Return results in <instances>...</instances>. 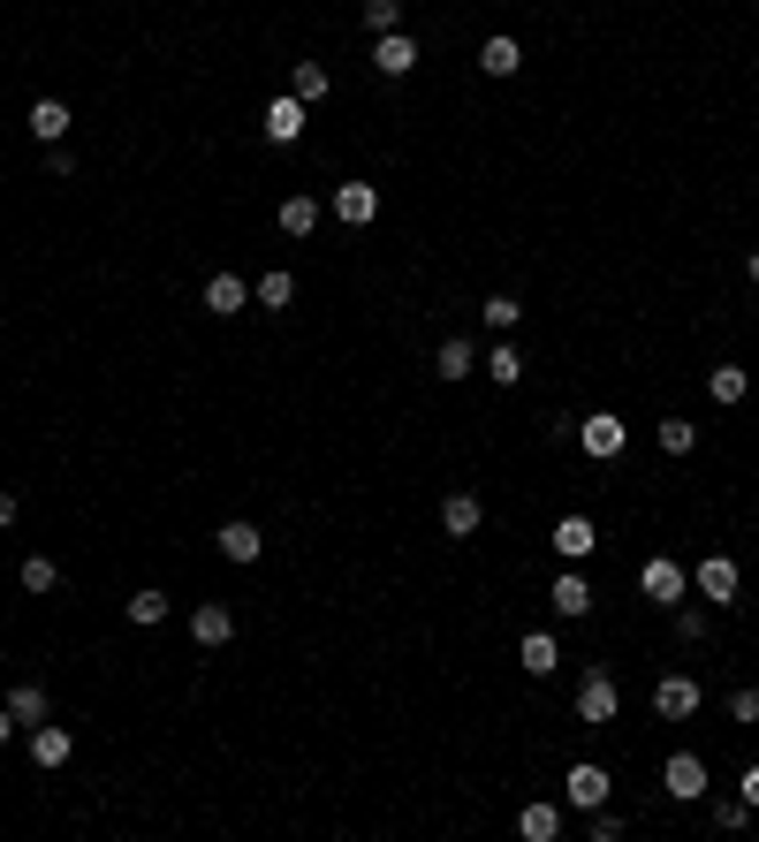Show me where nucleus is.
Masks as SVG:
<instances>
[{"instance_id": "obj_35", "label": "nucleus", "mask_w": 759, "mask_h": 842, "mask_svg": "<svg viewBox=\"0 0 759 842\" xmlns=\"http://www.w3.org/2000/svg\"><path fill=\"white\" fill-rule=\"evenodd\" d=\"M585 835H592V842H623V812H615V804H592Z\"/></svg>"}, {"instance_id": "obj_15", "label": "nucleus", "mask_w": 759, "mask_h": 842, "mask_svg": "<svg viewBox=\"0 0 759 842\" xmlns=\"http://www.w3.org/2000/svg\"><path fill=\"white\" fill-rule=\"evenodd\" d=\"M433 373H441V379H471V373H479V341L448 335V341H441V357H433Z\"/></svg>"}, {"instance_id": "obj_37", "label": "nucleus", "mask_w": 759, "mask_h": 842, "mask_svg": "<svg viewBox=\"0 0 759 842\" xmlns=\"http://www.w3.org/2000/svg\"><path fill=\"white\" fill-rule=\"evenodd\" d=\"M745 820H752V804H745V798H721L714 804V828H745Z\"/></svg>"}, {"instance_id": "obj_3", "label": "nucleus", "mask_w": 759, "mask_h": 842, "mask_svg": "<svg viewBox=\"0 0 759 842\" xmlns=\"http://www.w3.org/2000/svg\"><path fill=\"white\" fill-rule=\"evenodd\" d=\"M578 448H585L592 464H615V456H623V418H615V410H592V418H578Z\"/></svg>"}, {"instance_id": "obj_42", "label": "nucleus", "mask_w": 759, "mask_h": 842, "mask_svg": "<svg viewBox=\"0 0 759 842\" xmlns=\"http://www.w3.org/2000/svg\"><path fill=\"white\" fill-rule=\"evenodd\" d=\"M745 281H752V289H759V251H752V258H745Z\"/></svg>"}, {"instance_id": "obj_40", "label": "nucleus", "mask_w": 759, "mask_h": 842, "mask_svg": "<svg viewBox=\"0 0 759 842\" xmlns=\"http://www.w3.org/2000/svg\"><path fill=\"white\" fill-rule=\"evenodd\" d=\"M16 508H23V502H16V494H8V486H0V532H8V524H16Z\"/></svg>"}, {"instance_id": "obj_32", "label": "nucleus", "mask_w": 759, "mask_h": 842, "mask_svg": "<svg viewBox=\"0 0 759 842\" xmlns=\"http://www.w3.org/2000/svg\"><path fill=\"white\" fill-rule=\"evenodd\" d=\"M699 448V425L691 418H661V456H691Z\"/></svg>"}, {"instance_id": "obj_10", "label": "nucleus", "mask_w": 759, "mask_h": 842, "mask_svg": "<svg viewBox=\"0 0 759 842\" xmlns=\"http://www.w3.org/2000/svg\"><path fill=\"white\" fill-rule=\"evenodd\" d=\"M373 69H379V77H411V69H418V39H411V31L373 39Z\"/></svg>"}, {"instance_id": "obj_21", "label": "nucleus", "mask_w": 759, "mask_h": 842, "mask_svg": "<svg viewBox=\"0 0 759 842\" xmlns=\"http://www.w3.org/2000/svg\"><path fill=\"white\" fill-rule=\"evenodd\" d=\"M327 91H335V77H327L319 61H296V69H289V99H304V107H319Z\"/></svg>"}, {"instance_id": "obj_14", "label": "nucleus", "mask_w": 759, "mask_h": 842, "mask_svg": "<svg viewBox=\"0 0 759 842\" xmlns=\"http://www.w3.org/2000/svg\"><path fill=\"white\" fill-rule=\"evenodd\" d=\"M296 137H304V99L282 91V99L266 107V145H296Z\"/></svg>"}, {"instance_id": "obj_1", "label": "nucleus", "mask_w": 759, "mask_h": 842, "mask_svg": "<svg viewBox=\"0 0 759 842\" xmlns=\"http://www.w3.org/2000/svg\"><path fill=\"white\" fill-rule=\"evenodd\" d=\"M615 714H623L615 668H585V683H578V721H585V729H608Z\"/></svg>"}, {"instance_id": "obj_26", "label": "nucleus", "mask_w": 759, "mask_h": 842, "mask_svg": "<svg viewBox=\"0 0 759 842\" xmlns=\"http://www.w3.org/2000/svg\"><path fill=\"white\" fill-rule=\"evenodd\" d=\"M554 547H562V562H585L592 554V516H562V524H554Z\"/></svg>"}, {"instance_id": "obj_20", "label": "nucleus", "mask_w": 759, "mask_h": 842, "mask_svg": "<svg viewBox=\"0 0 759 842\" xmlns=\"http://www.w3.org/2000/svg\"><path fill=\"white\" fill-rule=\"evenodd\" d=\"M516 835L524 842H554L562 835V804H524V812H516Z\"/></svg>"}, {"instance_id": "obj_31", "label": "nucleus", "mask_w": 759, "mask_h": 842, "mask_svg": "<svg viewBox=\"0 0 759 842\" xmlns=\"http://www.w3.org/2000/svg\"><path fill=\"white\" fill-rule=\"evenodd\" d=\"M479 319H486V335H509V327L524 319V304H516V296H486V304H479Z\"/></svg>"}, {"instance_id": "obj_25", "label": "nucleus", "mask_w": 759, "mask_h": 842, "mask_svg": "<svg viewBox=\"0 0 759 842\" xmlns=\"http://www.w3.org/2000/svg\"><path fill=\"white\" fill-rule=\"evenodd\" d=\"M69 752H77V736H69V729H31V759H39V766H69Z\"/></svg>"}, {"instance_id": "obj_9", "label": "nucleus", "mask_w": 759, "mask_h": 842, "mask_svg": "<svg viewBox=\"0 0 759 842\" xmlns=\"http://www.w3.org/2000/svg\"><path fill=\"white\" fill-rule=\"evenodd\" d=\"M335 220H342V228H373V220H379V190H373V182H342V190H335Z\"/></svg>"}, {"instance_id": "obj_33", "label": "nucleus", "mask_w": 759, "mask_h": 842, "mask_svg": "<svg viewBox=\"0 0 759 842\" xmlns=\"http://www.w3.org/2000/svg\"><path fill=\"white\" fill-rule=\"evenodd\" d=\"M365 31H373V39L403 31V0H365Z\"/></svg>"}, {"instance_id": "obj_41", "label": "nucleus", "mask_w": 759, "mask_h": 842, "mask_svg": "<svg viewBox=\"0 0 759 842\" xmlns=\"http://www.w3.org/2000/svg\"><path fill=\"white\" fill-rule=\"evenodd\" d=\"M8 736H16V714H8V706H0V744H8Z\"/></svg>"}, {"instance_id": "obj_4", "label": "nucleus", "mask_w": 759, "mask_h": 842, "mask_svg": "<svg viewBox=\"0 0 759 842\" xmlns=\"http://www.w3.org/2000/svg\"><path fill=\"white\" fill-rule=\"evenodd\" d=\"M661 790H669L676 804H699V798H707V759H699V752H669V766H661Z\"/></svg>"}, {"instance_id": "obj_29", "label": "nucleus", "mask_w": 759, "mask_h": 842, "mask_svg": "<svg viewBox=\"0 0 759 842\" xmlns=\"http://www.w3.org/2000/svg\"><path fill=\"white\" fill-rule=\"evenodd\" d=\"M707 395H714V403H745V395H752V373H745V365H714V373H707Z\"/></svg>"}, {"instance_id": "obj_34", "label": "nucleus", "mask_w": 759, "mask_h": 842, "mask_svg": "<svg viewBox=\"0 0 759 842\" xmlns=\"http://www.w3.org/2000/svg\"><path fill=\"white\" fill-rule=\"evenodd\" d=\"M707 631H714V615H707V607H683V600H676V637H683V645H699Z\"/></svg>"}, {"instance_id": "obj_12", "label": "nucleus", "mask_w": 759, "mask_h": 842, "mask_svg": "<svg viewBox=\"0 0 759 842\" xmlns=\"http://www.w3.org/2000/svg\"><path fill=\"white\" fill-rule=\"evenodd\" d=\"M479 524H486L479 494H464V486H456V494H441V532H448V539H471Z\"/></svg>"}, {"instance_id": "obj_28", "label": "nucleus", "mask_w": 759, "mask_h": 842, "mask_svg": "<svg viewBox=\"0 0 759 842\" xmlns=\"http://www.w3.org/2000/svg\"><path fill=\"white\" fill-rule=\"evenodd\" d=\"M168 615H175V600H168V592H152V585H145V592H129V623H137V631H152V623H168Z\"/></svg>"}, {"instance_id": "obj_39", "label": "nucleus", "mask_w": 759, "mask_h": 842, "mask_svg": "<svg viewBox=\"0 0 759 842\" xmlns=\"http://www.w3.org/2000/svg\"><path fill=\"white\" fill-rule=\"evenodd\" d=\"M737 790H745V804L759 812V766H745V782H737Z\"/></svg>"}, {"instance_id": "obj_8", "label": "nucleus", "mask_w": 759, "mask_h": 842, "mask_svg": "<svg viewBox=\"0 0 759 842\" xmlns=\"http://www.w3.org/2000/svg\"><path fill=\"white\" fill-rule=\"evenodd\" d=\"M615 798V782H608V774H600V766H570V782H562V804H578V812H592V804H608Z\"/></svg>"}, {"instance_id": "obj_16", "label": "nucleus", "mask_w": 759, "mask_h": 842, "mask_svg": "<svg viewBox=\"0 0 759 842\" xmlns=\"http://www.w3.org/2000/svg\"><path fill=\"white\" fill-rule=\"evenodd\" d=\"M0 706L16 714V729H39V721H46V706H53V699H46V683H16V691H8Z\"/></svg>"}, {"instance_id": "obj_13", "label": "nucleus", "mask_w": 759, "mask_h": 842, "mask_svg": "<svg viewBox=\"0 0 759 842\" xmlns=\"http://www.w3.org/2000/svg\"><path fill=\"white\" fill-rule=\"evenodd\" d=\"M479 373L494 379V387H516V379H524V349H516L509 335H494V349L479 357Z\"/></svg>"}, {"instance_id": "obj_19", "label": "nucleus", "mask_w": 759, "mask_h": 842, "mask_svg": "<svg viewBox=\"0 0 759 842\" xmlns=\"http://www.w3.org/2000/svg\"><path fill=\"white\" fill-rule=\"evenodd\" d=\"M554 607H562V623H578V615H592V585L578 577V569H562V577H554Z\"/></svg>"}, {"instance_id": "obj_11", "label": "nucleus", "mask_w": 759, "mask_h": 842, "mask_svg": "<svg viewBox=\"0 0 759 842\" xmlns=\"http://www.w3.org/2000/svg\"><path fill=\"white\" fill-rule=\"evenodd\" d=\"M198 304H206L213 319H236V311L252 304V281H244V274H213V281H206V296H198Z\"/></svg>"}, {"instance_id": "obj_17", "label": "nucleus", "mask_w": 759, "mask_h": 842, "mask_svg": "<svg viewBox=\"0 0 759 842\" xmlns=\"http://www.w3.org/2000/svg\"><path fill=\"white\" fill-rule=\"evenodd\" d=\"M479 69H486V77H516V69H524V46L509 39V31H494V39L479 46Z\"/></svg>"}, {"instance_id": "obj_5", "label": "nucleus", "mask_w": 759, "mask_h": 842, "mask_svg": "<svg viewBox=\"0 0 759 842\" xmlns=\"http://www.w3.org/2000/svg\"><path fill=\"white\" fill-rule=\"evenodd\" d=\"M213 547L228 554V562H236V569H252L258 554H266V532H258L252 516H228V524H220V539H213Z\"/></svg>"}, {"instance_id": "obj_36", "label": "nucleus", "mask_w": 759, "mask_h": 842, "mask_svg": "<svg viewBox=\"0 0 759 842\" xmlns=\"http://www.w3.org/2000/svg\"><path fill=\"white\" fill-rule=\"evenodd\" d=\"M729 721H737V729H752V721H759V691H752V683L729 691Z\"/></svg>"}, {"instance_id": "obj_7", "label": "nucleus", "mask_w": 759, "mask_h": 842, "mask_svg": "<svg viewBox=\"0 0 759 842\" xmlns=\"http://www.w3.org/2000/svg\"><path fill=\"white\" fill-rule=\"evenodd\" d=\"M691 585L707 592L714 607H729V600H737V585H745V577H737V562H729V554H707V562L691 569Z\"/></svg>"}, {"instance_id": "obj_22", "label": "nucleus", "mask_w": 759, "mask_h": 842, "mask_svg": "<svg viewBox=\"0 0 759 842\" xmlns=\"http://www.w3.org/2000/svg\"><path fill=\"white\" fill-rule=\"evenodd\" d=\"M16 585H23V592H39V600H46V592L61 585V562H53V554H23V562H16Z\"/></svg>"}, {"instance_id": "obj_38", "label": "nucleus", "mask_w": 759, "mask_h": 842, "mask_svg": "<svg viewBox=\"0 0 759 842\" xmlns=\"http://www.w3.org/2000/svg\"><path fill=\"white\" fill-rule=\"evenodd\" d=\"M46 175H77V152L69 145H46Z\"/></svg>"}, {"instance_id": "obj_6", "label": "nucleus", "mask_w": 759, "mask_h": 842, "mask_svg": "<svg viewBox=\"0 0 759 842\" xmlns=\"http://www.w3.org/2000/svg\"><path fill=\"white\" fill-rule=\"evenodd\" d=\"M638 592H645L653 607H676V600H683V562H669V554H653V562L638 569Z\"/></svg>"}, {"instance_id": "obj_27", "label": "nucleus", "mask_w": 759, "mask_h": 842, "mask_svg": "<svg viewBox=\"0 0 759 842\" xmlns=\"http://www.w3.org/2000/svg\"><path fill=\"white\" fill-rule=\"evenodd\" d=\"M258 311H289L296 304V274H282V266H274V274H258V296H252Z\"/></svg>"}, {"instance_id": "obj_30", "label": "nucleus", "mask_w": 759, "mask_h": 842, "mask_svg": "<svg viewBox=\"0 0 759 842\" xmlns=\"http://www.w3.org/2000/svg\"><path fill=\"white\" fill-rule=\"evenodd\" d=\"M312 228H319V198H304V190L282 198V236H312Z\"/></svg>"}, {"instance_id": "obj_18", "label": "nucleus", "mask_w": 759, "mask_h": 842, "mask_svg": "<svg viewBox=\"0 0 759 842\" xmlns=\"http://www.w3.org/2000/svg\"><path fill=\"white\" fill-rule=\"evenodd\" d=\"M228 637H236L228 607H190V645H228Z\"/></svg>"}, {"instance_id": "obj_23", "label": "nucleus", "mask_w": 759, "mask_h": 842, "mask_svg": "<svg viewBox=\"0 0 759 842\" xmlns=\"http://www.w3.org/2000/svg\"><path fill=\"white\" fill-rule=\"evenodd\" d=\"M69 129H77V115H69L61 99H39V107H31V137H46V145H61Z\"/></svg>"}, {"instance_id": "obj_2", "label": "nucleus", "mask_w": 759, "mask_h": 842, "mask_svg": "<svg viewBox=\"0 0 759 842\" xmlns=\"http://www.w3.org/2000/svg\"><path fill=\"white\" fill-rule=\"evenodd\" d=\"M699 706H707L699 675H661V683H653V714H661V721H691Z\"/></svg>"}, {"instance_id": "obj_24", "label": "nucleus", "mask_w": 759, "mask_h": 842, "mask_svg": "<svg viewBox=\"0 0 759 842\" xmlns=\"http://www.w3.org/2000/svg\"><path fill=\"white\" fill-rule=\"evenodd\" d=\"M516 661H524V675H554L562 668V645H554L548 631H532L524 645H516Z\"/></svg>"}]
</instances>
